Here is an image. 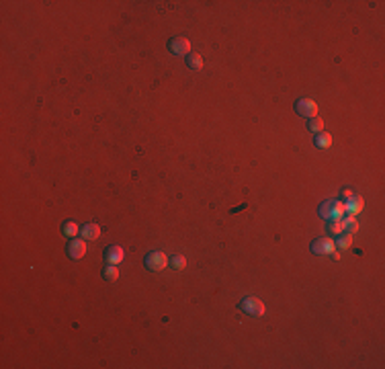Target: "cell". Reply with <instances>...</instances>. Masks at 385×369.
<instances>
[{
  "mask_svg": "<svg viewBox=\"0 0 385 369\" xmlns=\"http://www.w3.org/2000/svg\"><path fill=\"white\" fill-rule=\"evenodd\" d=\"M308 129H309L311 133H320V131H324V119H320V117H311V119H308Z\"/></svg>",
  "mask_w": 385,
  "mask_h": 369,
  "instance_id": "18",
  "label": "cell"
},
{
  "mask_svg": "<svg viewBox=\"0 0 385 369\" xmlns=\"http://www.w3.org/2000/svg\"><path fill=\"white\" fill-rule=\"evenodd\" d=\"M168 265H170L174 271H185V269H187V258H185L183 254H174L170 261H168Z\"/></svg>",
  "mask_w": 385,
  "mask_h": 369,
  "instance_id": "17",
  "label": "cell"
},
{
  "mask_svg": "<svg viewBox=\"0 0 385 369\" xmlns=\"http://www.w3.org/2000/svg\"><path fill=\"white\" fill-rule=\"evenodd\" d=\"M295 113L306 117V119H311V117H318V103L309 97H304L295 103Z\"/></svg>",
  "mask_w": 385,
  "mask_h": 369,
  "instance_id": "4",
  "label": "cell"
},
{
  "mask_svg": "<svg viewBox=\"0 0 385 369\" xmlns=\"http://www.w3.org/2000/svg\"><path fill=\"white\" fill-rule=\"evenodd\" d=\"M123 258H125V250L121 248L119 244H109L105 248V261L111 265H119Z\"/></svg>",
  "mask_w": 385,
  "mask_h": 369,
  "instance_id": "8",
  "label": "cell"
},
{
  "mask_svg": "<svg viewBox=\"0 0 385 369\" xmlns=\"http://www.w3.org/2000/svg\"><path fill=\"white\" fill-rule=\"evenodd\" d=\"M80 236L84 240H99L101 238V226L94 224V222H88L84 226H80Z\"/></svg>",
  "mask_w": 385,
  "mask_h": 369,
  "instance_id": "9",
  "label": "cell"
},
{
  "mask_svg": "<svg viewBox=\"0 0 385 369\" xmlns=\"http://www.w3.org/2000/svg\"><path fill=\"white\" fill-rule=\"evenodd\" d=\"M103 279L109 281V283H115L119 279V267L117 265H111V263H107V267L103 269Z\"/></svg>",
  "mask_w": 385,
  "mask_h": 369,
  "instance_id": "15",
  "label": "cell"
},
{
  "mask_svg": "<svg viewBox=\"0 0 385 369\" xmlns=\"http://www.w3.org/2000/svg\"><path fill=\"white\" fill-rule=\"evenodd\" d=\"M318 213L326 222L340 220V217H345V213H346V205L342 199H326L318 207Z\"/></svg>",
  "mask_w": 385,
  "mask_h": 369,
  "instance_id": "1",
  "label": "cell"
},
{
  "mask_svg": "<svg viewBox=\"0 0 385 369\" xmlns=\"http://www.w3.org/2000/svg\"><path fill=\"white\" fill-rule=\"evenodd\" d=\"M144 265L148 271H152V273H160L168 267V256L164 254L162 250H152V252H148L146 258H144Z\"/></svg>",
  "mask_w": 385,
  "mask_h": 369,
  "instance_id": "3",
  "label": "cell"
},
{
  "mask_svg": "<svg viewBox=\"0 0 385 369\" xmlns=\"http://www.w3.org/2000/svg\"><path fill=\"white\" fill-rule=\"evenodd\" d=\"M345 205H346V213H348V215H356V213L363 211L365 201H363L361 195H352L348 201H345Z\"/></svg>",
  "mask_w": 385,
  "mask_h": 369,
  "instance_id": "10",
  "label": "cell"
},
{
  "mask_svg": "<svg viewBox=\"0 0 385 369\" xmlns=\"http://www.w3.org/2000/svg\"><path fill=\"white\" fill-rule=\"evenodd\" d=\"M62 234L66 236V238H78L80 236V228H78V224L76 222H72V220H66L64 224H62Z\"/></svg>",
  "mask_w": 385,
  "mask_h": 369,
  "instance_id": "12",
  "label": "cell"
},
{
  "mask_svg": "<svg viewBox=\"0 0 385 369\" xmlns=\"http://www.w3.org/2000/svg\"><path fill=\"white\" fill-rule=\"evenodd\" d=\"M334 244L338 250H348L352 246V234L350 232H342V234H338V240H334Z\"/></svg>",
  "mask_w": 385,
  "mask_h": 369,
  "instance_id": "14",
  "label": "cell"
},
{
  "mask_svg": "<svg viewBox=\"0 0 385 369\" xmlns=\"http://www.w3.org/2000/svg\"><path fill=\"white\" fill-rule=\"evenodd\" d=\"M311 252L313 254H318V256H324V254H332L336 250V244H334V238H330V236H322V238H315L311 242Z\"/></svg>",
  "mask_w": 385,
  "mask_h": 369,
  "instance_id": "6",
  "label": "cell"
},
{
  "mask_svg": "<svg viewBox=\"0 0 385 369\" xmlns=\"http://www.w3.org/2000/svg\"><path fill=\"white\" fill-rule=\"evenodd\" d=\"M313 146L315 148H320V150H328L330 146H332V133H328L326 129L320 131V133H315V138H313Z\"/></svg>",
  "mask_w": 385,
  "mask_h": 369,
  "instance_id": "11",
  "label": "cell"
},
{
  "mask_svg": "<svg viewBox=\"0 0 385 369\" xmlns=\"http://www.w3.org/2000/svg\"><path fill=\"white\" fill-rule=\"evenodd\" d=\"M352 195H354V193H352L350 189H342V193H340V199H342V201H348V199H350Z\"/></svg>",
  "mask_w": 385,
  "mask_h": 369,
  "instance_id": "19",
  "label": "cell"
},
{
  "mask_svg": "<svg viewBox=\"0 0 385 369\" xmlns=\"http://www.w3.org/2000/svg\"><path fill=\"white\" fill-rule=\"evenodd\" d=\"M191 49H192V45H191V41L187 37L178 35V37L168 39V51L172 53V56H189Z\"/></svg>",
  "mask_w": 385,
  "mask_h": 369,
  "instance_id": "5",
  "label": "cell"
},
{
  "mask_svg": "<svg viewBox=\"0 0 385 369\" xmlns=\"http://www.w3.org/2000/svg\"><path fill=\"white\" fill-rule=\"evenodd\" d=\"M203 56H201V53H197V51H191L189 53V56H187V66L191 68V70H203Z\"/></svg>",
  "mask_w": 385,
  "mask_h": 369,
  "instance_id": "13",
  "label": "cell"
},
{
  "mask_svg": "<svg viewBox=\"0 0 385 369\" xmlns=\"http://www.w3.org/2000/svg\"><path fill=\"white\" fill-rule=\"evenodd\" d=\"M68 256L72 258V261H80V258H84L86 254V240L84 238H72L70 244H68Z\"/></svg>",
  "mask_w": 385,
  "mask_h": 369,
  "instance_id": "7",
  "label": "cell"
},
{
  "mask_svg": "<svg viewBox=\"0 0 385 369\" xmlns=\"http://www.w3.org/2000/svg\"><path fill=\"white\" fill-rule=\"evenodd\" d=\"M328 232L332 236H338V234H342V232H346V222L342 220H332V222H328Z\"/></svg>",
  "mask_w": 385,
  "mask_h": 369,
  "instance_id": "16",
  "label": "cell"
},
{
  "mask_svg": "<svg viewBox=\"0 0 385 369\" xmlns=\"http://www.w3.org/2000/svg\"><path fill=\"white\" fill-rule=\"evenodd\" d=\"M238 308H240L244 314L252 316V318H263L265 312H267V308H265V304H263V299H258V297H254V295H246V297H242V302L238 304Z\"/></svg>",
  "mask_w": 385,
  "mask_h": 369,
  "instance_id": "2",
  "label": "cell"
}]
</instances>
